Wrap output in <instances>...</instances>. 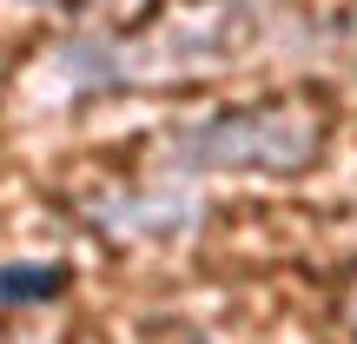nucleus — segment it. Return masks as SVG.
Segmentation results:
<instances>
[{"mask_svg":"<svg viewBox=\"0 0 357 344\" xmlns=\"http://www.w3.org/2000/svg\"><path fill=\"white\" fill-rule=\"evenodd\" d=\"M66 271L60 265H20V271H0V305H40V298H60Z\"/></svg>","mask_w":357,"mask_h":344,"instance_id":"nucleus-1","label":"nucleus"}]
</instances>
